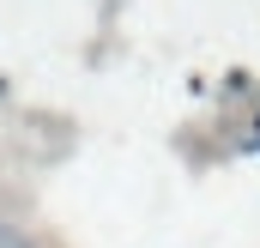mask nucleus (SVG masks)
Instances as JSON below:
<instances>
[{
  "mask_svg": "<svg viewBox=\"0 0 260 248\" xmlns=\"http://www.w3.org/2000/svg\"><path fill=\"white\" fill-rule=\"evenodd\" d=\"M0 248H37V242H30L18 224H6V218H0Z\"/></svg>",
  "mask_w": 260,
  "mask_h": 248,
  "instance_id": "f257e3e1",
  "label": "nucleus"
}]
</instances>
